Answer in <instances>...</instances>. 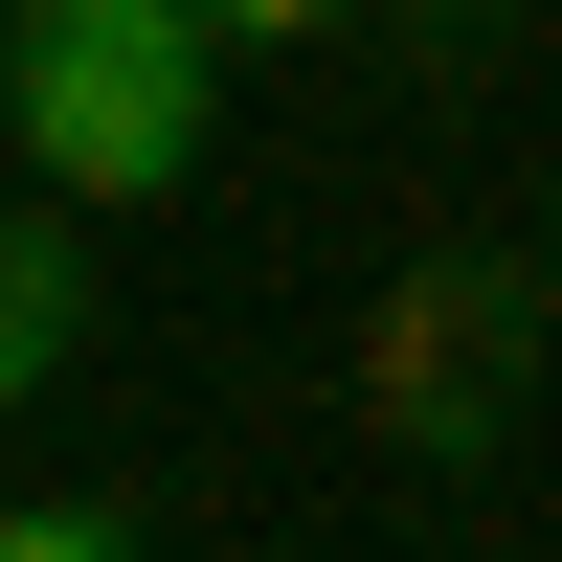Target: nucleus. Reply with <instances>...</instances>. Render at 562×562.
Instances as JSON below:
<instances>
[{
  "label": "nucleus",
  "mask_w": 562,
  "mask_h": 562,
  "mask_svg": "<svg viewBox=\"0 0 562 562\" xmlns=\"http://www.w3.org/2000/svg\"><path fill=\"white\" fill-rule=\"evenodd\" d=\"M203 113H225V23L203 0H0V135H23L45 203H158L203 180Z\"/></svg>",
  "instance_id": "1"
},
{
  "label": "nucleus",
  "mask_w": 562,
  "mask_h": 562,
  "mask_svg": "<svg viewBox=\"0 0 562 562\" xmlns=\"http://www.w3.org/2000/svg\"><path fill=\"white\" fill-rule=\"evenodd\" d=\"M90 338V225H0V405H45Z\"/></svg>",
  "instance_id": "2"
},
{
  "label": "nucleus",
  "mask_w": 562,
  "mask_h": 562,
  "mask_svg": "<svg viewBox=\"0 0 562 562\" xmlns=\"http://www.w3.org/2000/svg\"><path fill=\"white\" fill-rule=\"evenodd\" d=\"M203 23H225V45H293V23H338V0H203Z\"/></svg>",
  "instance_id": "3"
}]
</instances>
